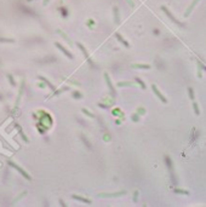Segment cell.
<instances>
[{
    "label": "cell",
    "mask_w": 206,
    "mask_h": 207,
    "mask_svg": "<svg viewBox=\"0 0 206 207\" xmlns=\"http://www.w3.org/2000/svg\"><path fill=\"white\" fill-rule=\"evenodd\" d=\"M165 165H166L167 170H169V173L171 176V180L173 184H177V177L175 175V170H173V163H172V160H171L170 156H165Z\"/></svg>",
    "instance_id": "cell-1"
},
{
    "label": "cell",
    "mask_w": 206,
    "mask_h": 207,
    "mask_svg": "<svg viewBox=\"0 0 206 207\" xmlns=\"http://www.w3.org/2000/svg\"><path fill=\"white\" fill-rule=\"evenodd\" d=\"M161 10H163V11L165 12V13H166V16L169 17V18H170V20L172 21V22H173V23L176 24V26H178V27H184V23H182V22H179L178 20H176V18H175V16H173V15H172V13H171V12L169 11V10H167V7H166V6H161Z\"/></svg>",
    "instance_id": "cell-2"
},
{
    "label": "cell",
    "mask_w": 206,
    "mask_h": 207,
    "mask_svg": "<svg viewBox=\"0 0 206 207\" xmlns=\"http://www.w3.org/2000/svg\"><path fill=\"white\" fill-rule=\"evenodd\" d=\"M7 163H9V165H10V166H11V167H13V168H15V170H17V172H20L21 175L23 176V177H24V178H26V179H28V180H30V176L28 175L27 172L24 171V170H23V168H22V167H20V166H17L16 163H13V162H12V161H9Z\"/></svg>",
    "instance_id": "cell-3"
},
{
    "label": "cell",
    "mask_w": 206,
    "mask_h": 207,
    "mask_svg": "<svg viewBox=\"0 0 206 207\" xmlns=\"http://www.w3.org/2000/svg\"><path fill=\"white\" fill-rule=\"evenodd\" d=\"M76 45H78V47H79L80 50H81V51H83L84 56H85V58H86L87 61H89V63H90V65H91V67H95V63H93V61H92L91 58H90V55H89V53H87L86 48L84 47V45L81 44V43H78V44H76Z\"/></svg>",
    "instance_id": "cell-4"
},
{
    "label": "cell",
    "mask_w": 206,
    "mask_h": 207,
    "mask_svg": "<svg viewBox=\"0 0 206 207\" xmlns=\"http://www.w3.org/2000/svg\"><path fill=\"white\" fill-rule=\"evenodd\" d=\"M152 90L154 91L155 96H156V97H158V98H159V100H160V101H161L163 103H167V100H166V98H165V96H164L163 93H161V92L159 91V90H158V87H156L155 85H152Z\"/></svg>",
    "instance_id": "cell-5"
},
{
    "label": "cell",
    "mask_w": 206,
    "mask_h": 207,
    "mask_svg": "<svg viewBox=\"0 0 206 207\" xmlns=\"http://www.w3.org/2000/svg\"><path fill=\"white\" fill-rule=\"evenodd\" d=\"M55 45H56V47L58 48L60 51H62V52H63V53H64V56H67L68 58H69V60H73V58H74V56H73V55H72L70 52L68 51L67 48H64L63 46H62V45L60 44V43H55Z\"/></svg>",
    "instance_id": "cell-6"
},
{
    "label": "cell",
    "mask_w": 206,
    "mask_h": 207,
    "mask_svg": "<svg viewBox=\"0 0 206 207\" xmlns=\"http://www.w3.org/2000/svg\"><path fill=\"white\" fill-rule=\"evenodd\" d=\"M104 79H106V81H107V84H108V87L110 88L112 96H113V97H115V96H116V93H115V88L113 87V85H112V81H110V79H109V76H108V74H107V73H106V74H104Z\"/></svg>",
    "instance_id": "cell-7"
},
{
    "label": "cell",
    "mask_w": 206,
    "mask_h": 207,
    "mask_svg": "<svg viewBox=\"0 0 206 207\" xmlns=\"http://www.w3.org/2000/svg\"><path fill=\"white\" fill-rule=\"evenodd\" d=\"M115 38H116V39L119 40V41H120V43H121V44L124 45V46H125V47H130V44H129V43H127L126 40L124 39L123 36L120 35L119 33H115Z\"/></svg>",
    "instance_id": "cell-8"
},
{
    "label": "cell",
    "mask_w": 206,
    "mask_h": 207,
    "mask_svg": "<svg viewBox=\"0 0 206 207\" xmlns=\"http://www.w3.org/2000/svg\"><path fill=\"white\" fill-rule=\"evenodd\" d=\"M125 191H119V193H112V194H99V196H103V197H114V196H120L124 195Z\"/></svg>",
    "instance_id": "cell-9"
},
{
    "label": "cell",
    "mask_w": 206,
    "mask_h": 207,
    "mask_svg": "<svg viewBox=\"0 0 206 207\" xmlns=\"http://www.w3.org/2000/svg\"><path fill=\"white\" fill-rule=\"evenodd\" d=\"M72 197L74 200H78V201H81V202H85V203H91V200L89 199H85V197H83V196H79V195H72Z\"/></svg>",
    "instance_id": "cell-10"
},
{
    "label": "cell",
    "mask_w": 206,
    "mask_h": 207,
    "mask_svg": "<svg viewBox=\"0 0 206 207\" xmlns=\"http://www.w3.org/2000/svg\"><path fill=\"white\" fill-rule=\"evenodd\" d=\"M39 79H40V80H43V81H45V84L47 85V86H49V87H50V88H51L52 91H55V90H56V87H55V86H53V85L51 84V82H50V81H49L47 79H46V78H44V76H39Z\"/></svg>",
    "instance_id": "cell-11"
},
{
    "label": "cell",
    "mask_w": 206,
    "mask_h": 207,
    "mask_svg": "<svg viewBox=\"0 0 206 207\" xmlns=\"http://www.w3.org/2000/svg\"><path fill=\"white\" fill-rule=\"evenodd\" d=\"M198 1H199V0H193V3H192V5H190L189 7H188V10H187V11H186V17H188V16H189V12H192V10L194 9V6H195V5H196V4H198Z\"/></svg>",
    "instance_id": "cell-12"
},
{
    "label": "cell",
    "mask_w": 206,
    "mask_h": 207,
    "mask_svg": "<svg viewBox=\"0 0 206 207\" xmlns=\"http://www.w3.org/2000/svg\"><path fill=\"white\" fill-rule=\"evenodd\" d=\"M113 11H114V21L115 23H119L120 20H119V10H118V7H114L113 9Z\"/></svg>",
    "instance_id": "cell-13"
},
{
    "label": "cell",
    "mask_w": 206,
    "mask_h": 207,
    "mask_svg": "<svg viewBox=\"0 0 206 207\" xmlns=\"http://www.w3.org/2000/svg\"><path fill=\"white\" fill-rule=\"evenodd\" d=\"M133 68H139V69H149L150 65L149 64H132Z\"/></svg>",
    "instance_id": "cell-14"
},
{
    "label": "cell",
    "mask_w": 206,
    "mask_h": 207,
    "mask_svg": "<svg viewBox=\"0 0 206 207\" xmlns=\"http://www.w3.org/2000/svg\"><path fill=\"white\" fill-rule=\"evenodd\" d=\"M81 112H83L84 114H85V115L90 116V118H95V115H93V114H92V113L90 112V110H87V109H85V108H83V109H81Z\"/></svg>",
    "instance_id": "cell-15"
},
{
    "label": "cell",
    "mask_w": 206,
    "mask_h": 207,
    "mask_svg": "<svg viewBox=\"0 0 206 207\" xmlns=\"http://www.w3.org/2000/svg\"><path fill=\"white\" fill-rule=\"evenodd\" d=\"M0 43H9V44H11V43H15V40L13 39H6V38H0Z\"/></svg>",
    "instance_id": "cell-16"
},
{
    "label": "cell",
    "mask_w": 206,
    "mask_h": 207,
    "mask_svg": "<svg viewBox=\"0 0 206 207\" xmlns=\"http://www.w3.org/2000/svg\"><path fill=\"white\" fill-rule=\"evenodd\" d=\"M136 82H138V84H139V86H141V87H142V88H146V84H144V82H143V80H141V79H139V78H136Z\"/></svg>",
    "instance_id": "cell-17"
},
{
    "label": "cell",
    "mask_w": 206,
    "mask_h": 207,
    "mask_svg": "<svg viewBox=\"0 0 206 207\" xmlns=\"http://www.w3.org/2000/svg\"><path fill=\"white\" fill-rule=\"evenodd\" d=\"M175 193H177V194H186V195L189 194V191L183 190V189H175Z\"/></svg>",
    "instance_id": "cell-18"
},
{
    "label": "cell",
    "mask_w": 206,
    "mask_h": 207,
    "mask_svg": "<svg viewBox=\"0 0 206 207\" xmlns=\"http://www.w3.org/2000/svg\"><path fill=\"white\" fill-rule=\"evenodd\" d=\"M193 108H194L195 114H196V115H199V114H200V110H199V107H198V103H196V102H194V103H193Z\"/></svg>",
    "instance_id": "cell-19"
},
{
    "label": "cell",
    "mask_w": 206,
    "mask_h": 207,
    "mask_svg": "<svg viewBox=\"0 0 206 207\" xmlns=\"http://www.w3.org/2000/svg\"><path fill=\"white\" fill-rule=\"evenodd\" d=\"M188 93H189V97H190V100H194V90L192 87L188 88Z\"/></svg>",
    "instance_id": "cell-20"
},
{
    "label": "cell",
    "mask_w": 206,
    "mask_h": 207,
    "mask_svg": "<svg viewBox=\"0 0 206 207\" xmlns=\"http://www.w3.org/2000/svg\"><path fill=\"white\" fill-rule=\"evenodd\" d=\"M60 11L62 12L63 17H67V16H68V12H67V10H66V7H61V9H60Z\"/></svg>",
    "instance_id": "cell-21"
},
{
    "label": "cell",
    "mask_w": 206,
    "mask_h": 207,
    "mask_svg": "<svg viewBox=\"0 0 206 207\" xmlns=\"http://www.w3.org/2000/svg\"><path fill=\"white\" fill-rule=\"evenodd\" d=\"M7 78H9V80H10V82H11L12 86H16V82H15V80H13V78H12L10 74H7Z\"/></svg>",
    "instance_id": "cell-22"
},
{
    "label": "cell",
    "mask_w": 206,
    "mask_h": 207,
    "mask_svg": "<svg viewBox=\"0 0 206 207\" xmlns=\"http://www.w3.org/2000/svg\"><path fill=\"white\" fill-rule=\"evenodd\" d=\"M81 139H83V140H84V143L86 144V147H89V148H91V144H90V143H89V142H87V139H86V138H85V136H81Z\"/></svg>",
    "instance_id": "cell-23"
},
{
    "label": "cell",
    "mask_w": 206,
    "mask_h": 207,
    "mask_svg": "<svg viewBox=\"0 0 206 207\" xmlns=\"http://www.w3.org/2000/svg\"><path fill=\"white\" fill-rule=\"evenodd\" d=\"M125 85H127V86H132V84H131V82H119V84H118V86H125Z\"/></svg>",
    "instance_id": "cell-24"
},
{
    "label": "cell",
    "mask_w": 206,
    "mask_h": 207,
    "mask_svg": "<svg viewBox=\"0 0 206 207\" xmlns=\"http://www.w3.org/2000/svg\"><path fill=\"white\" fill-rule=\"evenodd\" d=\"M74 97H75V98H81V95H80V92H74Z\"/></svg>",
    "instance_id": "cell-25"
},
{
    "label": "cell",
    "mask_w": 206,
    "mask_h": 207,
    "mask_svg": "<svg viewBox=\"0 0 206 207\" xmlns=\"http://www.w3.org/2000/svg\"><path fill=\"white\" fill-rule=\"evenodd\" d=\"M20 133H21V136H22V138H23V139H24V142H28V139H27V138H26V136H24V135H23V132L21 131V132H20Z\"/></svg>",
    "instance_id": "cell-26"
},
{
    "label": "cell",
    "mask_w": 206,
    "mask_h": 207,
    "mask_svg": "<svg viewBox=\"0 0 206 207\" xmlns=\"http://www.w3.org/2000/svg\"><path fill=\"white\" fill-rule=\"evenodd\" d=\"M137 195H138V193L136 191V193H135V196H133V201H135V202L137 201Z\"/></svg>",
    "instance_id": "cell-27"
},
{
    "label": "cell",
    "mask_w": 206,
    "mask_h": 207,
    "mask_svg": "<svg viewBox=\"0 0 206 207\" xmlns=\"http://www.w3.org/2000/svg\"><path fill=\"white\" fill-rule=\"evenodd\" d=\"M132 119L135 120V121H138V116H137V115H133V116H132Z\"/></svg>",
    "instance_id": "cell-28"
},
{
    "label": "cell",
    "mask_w": 206,
    "mask_h": 207,
    "mask_svg": "<svg viewBox=\"0 0 206 207\" xmlns=\"http://www.w3.org/2000/svg\"><path fill=\"white\" fill-rule=\"evenodd\" d=\"M154 34H156V35L159 34V30H158V29H154Z\"/></svg>",
    "instance_id": "cell-29"
},
{
    "label": "cell",
    "mask_w": 206,
    "mask_h": 207,
    "mask_svg": "<svg viewBox=\"0 0 206 207\" xmlns=\"http://www.w3.org/2000/svg\"><path fill=\"white\" fill-rule=\"evenodd\" d=\"M47 1H49V0H45V1H44V5H46V4H47Z\"/></svg>",
    "instance_id": "cell-30"
},
{
    "label": "cell",
    "mask_w": 206,
    "mask_h": 207,
    "mask_svg": "<svg viewBox=\"0 0 206 207\" xmlns=\"http://www.w3.org/2000/svg\"><path fill=\"white\" fill-rule=\"evenodd\" d=\"M28 1H30V0H28Z\"/></svg>",
    "instance_id": "cell-31"
}]
</instances>
